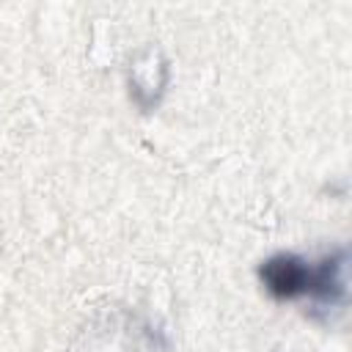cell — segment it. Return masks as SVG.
<instances>
[{"mask_svg": "<svg viewBox=\"0 0 352 352\" xmlns=\"http://www.w3.org/2000/svg\"><path fill=\"white\" fill-rule=\"evenodd\" d=\"M346 250L336 248L319 261L297 253H275L258 264V280L275 300L308 297L314 311H333L346 302Z\"/></svg>", "mask_w": 352, "mask_h": 352, "instance_id": "6da1fadb", "label": "cell"}]
</instances>
